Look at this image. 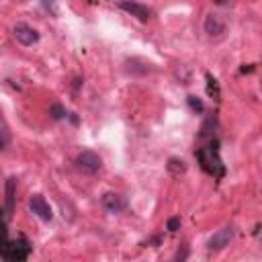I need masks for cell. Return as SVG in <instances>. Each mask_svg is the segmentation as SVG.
I'll use <instances>...</instances> for the list:
<instances>
[{"instance_id":"obj_1","label":"cell","mask_w":262,"mask_h":262,"mask_svg":"<svg viewBox=\"0 0 262 262\" xmlns=\"http://www.w3.org/2000/svg\"><path fill=\"white\" fill-rule=\"evenodd\" d=\"M201 160V166L205 172L209 174H215V176H221L223 174V164L219 160V149H217V142H213L209 147H203L196 152Z\"/></svg>"},{"instance_id":"obj_2","label":"cell","mask_w":262,"mask_h":262,"mask_svg":"<svg viewBox=\"0 0 262 262\" xmlns=\"http://www.w3.org/2000/svg\"><path fill=\"white\" fill-rule=\"evenodd\" d=\"M76 166H78V170H82L84 174H97V172H100V168H102V160H100V156L97 152L84 149V152H80L78 158H76Z\"/></svg>"},{"instance_id":"obj_3","label":"cell","mask_w":262,"mask_h":262,"mask_svg":"<svg viewBox=\"0 0 262 262\" xmlns=\"http://www.w3.org/2000/svg\"><path fill=\"white\" fill-rule=\"evenodd\" d=\"M233 228L231 226H226V228H221V229H217L213 233V236L209 238V242H207V248L209 250H223L226 246H229V242L233 240Z\"/></svg>"},{"instance_id":"obj_4","label":"cell","mask_w":262,"mask_h":262,"mask_svg":"<svg viewBox=\"0 0 262 262\" xmlns=\"http://www.w3.org/2000/svg\"><path fill=\"white\" fill-rule=\"evenodd\" d=\"M29 207H31V211H33L39 219H43V221H51L53 213H51L49 203L45 201V196H43V195H31V196H29Z\"/></svg>"},{"instance_id":"obj_5","label":"cell","mask_w":262,"mask_h":262,"mask_svg":"<svg viewBox=\"0 0 262 262\" xmlns=\"http://www.w3.org/2000/svg\"><path fill=\"white\" fill-rule=\"evenodd\" d=\"M119 6L123 8L125 13H129L131 16H135L137 21H142V23H146L147 18H149V8L146 6V4H142V2H135V0H121L119 2Z\"/></svg>"},{"instance_id":"obj_6","label":"cell","mask_w":262,"mask_h":262,"mask_svg":"<svg viewBox=\"0 0 262 262\" xmlns=\"http://www.w3.org/2000/svg\"><path fill=\"white\" fill-rule=\"evenodd\" d=\"M13 33H15V39H16L18 43H23V45H33V43L39 41V33H37L33 27L25 25V23L15 25Z\"/></svg>"},{"instance_id":"obj_7","label":"cell","mask_w":262,"mask_h":262,"mask_svg":"<svg viewBox=\"0 0 262 262\" xmlns=\"http://www.w3.org/2000/svg\"><path fill=\"white\" fill-rule=\"evenodd\" d=\"M29 252H31V246H29V242H27V240H18V242L11 240L4 258L6 260H25L27 256H29Z\"/></svg>"},{"instance_id":"obj_8","label":"cell","mask_w":262,"mask_h":262,"mask_svg":"<svg viewBox=\"0 0 262 262\" xmlns=\"http://www.w3.org/2000/svg\"><path fill=\"white\" fill-rule=\"evenodd\" d=\"M100 203L109 213H121L125 209V199L121 195H117V193H105Z\"/></svg>"},{"instance_id":"obj_9","label":"cell","mask_w":262,"mask_h":262,"mask_svg":"<svg viewBox=\"0 0 262 262\" xmlns=\"http://www.w3.org/2000/svg\"><path fill=\"white\" fill-rule=\"evenodd\" d=\"M226 31V23H223V18L219 15H207L205 18V33L207 35H221Z\"/></svg>"},{"instance_id":"obj_10","label":"cell","mask_w":262,"mask_h":262,"mask_svg":"<svg viewBox=\"0 0 262 262\" xmlns=\"http://www.w3.org/2000/svg\"><path fill=\"white\" fill-rule=\"evenodd\" d=\"M8 244H11V240H8V229H6V221L2 217V211H0V256L4 258L6 250H8Z\"/></svg>"},{"instance_id":"obj_11","label":"cell","mask_w":262,"mask_h":262,"mask_svg":"<svg viewBox=\"0 0 262 262\" xmlns=\"http://www.w3.org/2000/svg\"><path fill=\"white\" fill-rule=\"evenodd\" d=\"M168 172L174 174V176L184 174V172H186L184 160H180V158H170V160H168Z\"/></svg>"},{"instance_id":"obj_12","label":"cell","mask_w":262,"mask_h":262,"mask_svg":"<svg viewBox=\"0 0 262 262\" xmlns=\"http://www.w3.org/2000/svg\"><path fill=\"white\" fill-rule=\"evenodd\" d=\"M15 186H16V180L8 179V182H6V211L8 213H13V209H15Z\"/></svg>"},{"instance_id":"obj_13","label":"cell","mask_w":262,"mask_h":262,"mask_svg":"<svg viewBox=\"0 0 262 262\" xmlns=\"http://www.w3.org/2000/svg\"><path fill=\"white\" fill-rule=\"evenodd\" d=\"M186 102H189L191 111H195V113H203V111H205V105H203V100H201V98L189 97V98H186Z\"/></svg>"},{"instance_id":"obj_14","label":"cell","mask_w":262,"mask_h":262,"mask_svg":"<svg viewBox=\"0 0 262 262\" xmlns=\"http://www.w3.org/2000/svg\"><path fill=\"white\" fill-rule=\"evenodd\" d=\"M49 113H51V117H53L55 121H60V119L66 117V109H64L62 105H51V111H49Z\"/></svg>"},{"instance_id":"obj_15","label":"cell","mask_w":262,"mask_h":262,"mask_svg":"<svg viewBox=\"0 0 262 262\" xmlns=\"http://www.w3.org/2000/svg\"><path fill=\"white\" fill-rule=\"evenodd\" d=\"M6 139H8V131H6V125H4V121L0 119V149L4 147Z\"/></svg>"},{"instance_id":"obj_16","label":"cell","mask_w":262,"mask_h":262,"mask_svg":"<svg viewBox=\"0 0 262 262\" xmlns=\"http://www.w3.org/2000/svg\"><path fill=\"white\" fill-rule=\"evenodd\" d=\"M179 228H180V219H179V217L168 219V223H166V229H168V231H176Z\"/></svg>"},{"instance_id":"obj_17","label":"cell","mask_w":262,"mask_h":262,"mask_svg":"<svg viewBox=\"0 0 262 262\" xmlns=\"http://www.w3.org/2000/svg\"><path fill=\"white\" fill-rule=\"evenodd\" d=\"M217 2H221V0H217Z\"/></svg>"}]
</instances>
